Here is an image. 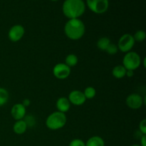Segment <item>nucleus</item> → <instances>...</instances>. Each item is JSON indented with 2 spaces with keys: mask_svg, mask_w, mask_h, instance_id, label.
I'll return each mask as SVG.
<instances>
[{
  "mask_svg": "<svg viewBox=\"0 0 146 146\" xmlns=\"http://www.w3.org/2000/svg\"><path fill=\"white\" fill-rule=\"evenodd\" d=\"M125 103L128 108L133 110H138L145 104V96L143 98L138 94H131L126 98Z\"/></svg>",
  "mask_w": 146,
  "mask_h": 146,
  "instance_id": "7",
  "label": "nucleus"
},
{
  "mask_svg": "<svg viewBox=\"0 0 146 146\" xmlns=\"http://www.w3.org/2000/svg\"><path fill=\"white\" fill-rule=\"evenodd\" d=\"M24 121H25L26 123H27V127H31L32 125H35V118H34V117L32 116V115H26V116L24 117Z\"/></svg>",
  "mask_w": 146,
  "mask_h": 146,
  "instance_id": "22",
  "label": "nucleus"
},
{
  "mask_svg": "<svg viewBox=\"0 0 146 146\" xmlns=\"http://www.w3.org/2000/svg\"><path fill=\"white\" fill-rule=\"evenodd\" d=\"M68 146H86V143L81 139L76 138L70 142Z\"/></svg>",
  "mask_w": 146,
  "mask_h": 146,
  "instance_id": "23",
  "label": "nucleus"
},
{
  "mask_svg": "<svg viewBox=\"0 0 146 146\" xmlns=\"http://www.w3.org/2000/svg\"><path fill=\"white\" fill-rule=\"evenodd\" d=\"M53 74L58 79H66L71 74V68L64 63H59L53 68Z\"/></svg>",
  "mask_w": 146,
  "mask_h": 146,
  "instance_id": "8",
  "label": "nucleus"
},
{
  "mask_svg": "<svg viewBox=\"0 0 146 146\" xmlns=\"http://www.w3.org/2000/svg\"><path fill=\"white\" fill-rule=\"evenodd\" d=\"M86 146H105V142L101 137L94 135L86 141Z\"/></svg>",
  "mask_w": 146,
  "mask_h": 146,
  "instance_id": "15",
  "label": "nucleus"
},
{
  "mask_svg": "<svg viewBox=\"0 0 146 146\" xmlns=\"http://www.w3.org/2000/svg\"><path fill=\"white\" fill-rule=\"evenodd\" d=\"M86 5L92 12L102 14L106 12L109 7L108 0H86Z\"/></svg>",
  "mask_w": 146,
  "mask_h": 146,
  "instance_id": "5",
  "label": "nucleus"
},
{
  "mask_svg": "<svg viewBox=\"0 0 146 146\" xmlns=\"http://www.w3.org/2000/svg\"><path fill=\"white\" fill-rule=\"evenodd\" d=\"M21 104H22V105L27 108V107L29 106H30V104H31V101H30V100L28 99V98H25V99L22 101Z\"/></svg>",
  "mask_w": 146,
  "mask_h": 146,
  "instance_id": "25",
  "label": "nucleus"
},
{
  "mask_svg": "<svg viewBox=\"0 0 146 146\" xmlns=\"http://www.w3.org/2000/svg\"><path fill=\"white\" fill-rule=\"evenodd\" d=\"M139 131L143 135H146V120L143 119L139 123Z\"/></svg>",
  "mask_w": 146,
  "mask_h": 146,
  "instance_id": "24",
  "label": "nucleus"
},
{
  "mask_svg": "<svg viewBox=\"0 0 146 146\" xmlns=\"http://www.w3.org/2000/svg\"><path fill=\"white\" fill-rule=\"evenodd\" d=\"M141 146H146V135H143L141 138Z\"/></svg>",
  "mask_w": 146,
  "mask_h": 146,
  "instance_id": "26",
  "label": "nucleus"
},
{
  "mask_svg": "<svg viewBox=\"0 0 146 146\" xmlns=\"http://www.w3.org/2000/svg\"><path fill=\"white\" fill-rule=\"evenodd\" d=\"M111 43V40H110L109 38L104 36L101 37L98 40L96 45L98 49L101 50V51H106Z\"/></svg>",
  "mask_w": 146,
  "mask_h": 146,
  "instance_id": "16",
  "label": "nucleus"
},
{
  "mask_svg": "<svg viewBox=\"0 0 146 146\" xmlns=\"http://www.w3.org/2000/svg\"><path fill=\"white\" fill-rule=\"evenodd\" d=\"M133 72H134V71H131V70H127L125 76L128 77H129V78H131V77H133L134 76Z\"/></svg>",
  "mask_w": 146,
  "mask_h": 146,
  "instance_id": "27",
  "label": "nucleus"
},
{
  "mask_svg": "<svg viewBox=\"0 0 146 146\" xmlns=\"http://www.w3.org/2000/svg\"><path fill=\"white\" fill-rule=\"evenodd\" d=\"M27 125L24 119L16 121L13 125V131L17 135H22L27 131Z\"/></svg>",
  "mask_w": 146,
  "mask_h": 146,
  "instance_id": "13",
  "label": "nucleus"
},
{
  "mask_svg": "<svg viewBox=\"0 0 146 146\" xmlns=\"http://www.w3.org/2000/svg\"><path fill=\"white\" fill-rule=\"evenodd\" d=\"M131 146H141L139 144H134V145H132Z\"/></svg>",
  "mask_w": 146,
  "mask_h": 146,
  "instance_id": "28",
  "label": "nucleus"
},
{
  "mask_svg": "<svg viewBox=\"0 0 146 146\" xmlns=\"http://www.w3.org/2000/svg\"><path fill=\"white\" fill-rule=\"evenodd\" d=\"M25 34L24 27L21 24H16L11 27L8 32V38L12 42L20 41Z\"/></svg>",
  "mask_w": 146,
  "mask_h": 146,
  "instance_id": "9",
  "label": "nucleus"
},
{
  "mask_svg": "<svg viewBox=\"0 0 146 146\" xmlns=\"http://www.w3.org/2000/svg\"><path fill=\"white\" fill-rule=\"evenodd\" d=\"M68 99L70 104L74 106H81L86 102V98L83 91L79 90H74L68 94Z\"/></svg>",
  "mask_w": 146,
  "mask_h": 146,
  "instance_id": "10",
  "label": "nucleus"
},
{
  "mask_svg": "<svg viewBox=\"0 0 146 146\" xmlns=\"http://www.w3.org/2000/svg\"><path fill=\"white\" fill-rule=\"evenodd\" d=\"M142 60L138 53L135 51H129L126 53L123 58V66L126 70L135 71L141 65Z\"/></svg>",
  "mask_w": 146,
  "mask_h": 146,
  "instance_id": "4",
  "label": "nucleus"
},
{
  "mask_svg": "<svg viewBox=\"0 0 146 146\" xmlns=\"http://www.w3.org/2000/svg\"><path fill=\"white\" fill-rule=\"evenodd\" d=\"M11 114L12 118L15 121L22 120L26 116V114H27V108L21 103L16 104L11 108Z\"/></svg>",
  "mask_w": 146,
  "mask_h": 146,
  "instance_id": "11",
  "label": "nucleus"
},
{
  "mask_svg": "<svg viewBox=\"0 0 146 146\" xmlns=\"http://www.w3.org/2000/svg\"><path fill=\"white\" fill-rule=\"evenodd\" d=\"M56 106L58 111L66 113L69 111L70 108H71V104H70L68 98H66V97H60L56 101Z\"/></svg>",
  "mask_w": 146,
  "mask_h": 146,
  "instance_id": "12",
  "label": "nucleus"
},
{
  "mask_svg": "<svg viewBox=\"0 0 146 146\" xmlns=\"http://www.w3.org/2000/svg\"><path fill=\"white\" fill-rule=\"evenodd\" d=\"M9 94L6 88L0 87V107L5 105L9 101Z\"/></svg>",
  "mask_w": 146,
  "mask_h": 146,
  "instance_id": "18",
  "label": "nucleus"
},
{
  "mask_svg": "<svg viewBox=\"0 0 146 146\" xmlns=\"http://www.w3.org/2000/svg\"><path fill=\"white\" fill-rule=\"evenodd\" d=\"M78 57L76 54H70L66 57L65 58V63L64 64H66L68 67L71 68V67H74L75 66L77 65L78 64Z\"/></svg>",
  "mask_w": 146,
  "mask_h": 146,
  "instance_id": "17",
  "label": "nucleus"
},
{
  "mask_svg": "<svg viewBox=\"0 0 146 146\" xmlns=\"http://www.w3.org/2000/svg\"><path fill=\"white\" fill-rule=\"evenodd\" d=\"M83 93L86 99H92L96 95V91L95 88L92 86L86 87Z\"/></svg>",
  "mask_w": 146,
  "mask_h": 146,
  "instance_id": "19",
  "label": "nucleus"
},
{
  "mask_svg": "<svg viewBox=\"0 0 146 146\" xmlns=\"http://www.w3.org/2000/svg\"><path fill=\"white\" fill-rule=\"evenodd\" d=\"M135 42L133 35L130 34H125L120 37L117 46L119 51L126 54L131 51L135 45Z\"/></svg>",
  "mask_w": 146,
  "mask_h": 146,
  "instance_id": "6",
  "label": "nucleus"
},
{
  "mask_svg": "<svg viewBox=\"0 0 146 146\" xmlns=\"http://www.w3.org/2000/svg\"><path fill=\"white\" fill-rule=\"evenodd\" d=\"M126 71L127 70L123 65L115 66L112 70V75L113 76L114 78L117 79H121L125 76Z\"/></svg>",
  "mask_w": 146,
  "mask_h": 146,
  "instance_id": "14",
  "label": "nucleus"
},
{
  "mask_svg": "<svg viewBox=\"0 0 146 146\" xmlns=\"http://www.w3.org/2000/svg\"><path fill=\"white\" fill-rule=\"evenodd\" d=\"M66 122L67 117L66 114L57 111L51 113L47 117L46 120V125L51 131H57L64 128Z\"/></svg>",
  "mask_w": 146,
  "mask_h": 146,
  "instance_id": "3",
  "label": "nucleus"
},
{
  "mask_svg": "<svg viewBox=\"0 0 146 146\" xmlns=\"http://www.w3.org/2000/svg\"><path fill=\"white\" fill-rule=\"evenodd\" d=\"M106 51L109 55H115V54H117V52L118 51V46H117L116 44L111 43L110 45L108 46V48H106Z\"/></svg>",
  "mask_w": 146,
  "mask_h": 146,
  "instance_id": "21",
  "label": "nucleus"
},
{
  "mask_svg": "<svg viewBox=\"0 0 146 146\" xmlns=\"http://www.w3.org/2000/svg\"><path fill=\"white\" fill-rule=\"evenodd\" d=\"M51 1H58V0H51Z\"/></svg>",
  "mask_w": 146,
  "mask_h": 146,
  "instance_id": "29",
  "label": "nucleus"
},
{
  "mask_svg": "<svg viewBox=\"0 0 146 146\" xmlns=\"http://www.w3.org/2000/svg\"><path fill=\"white\" fill-rule=\"evenodd\" d=\"M133 36L134 40L135 41H138V42H142L146 38V34L144 31L143 30H138L135 33L134 35H133Z\"/></svg>",
  "mask_w": 146,
  "mask_h": 146,
  "instance_id": "20",
  "label": "nucleus"
},
{
  "mask_svg": "<svg viewBox=\"0 0 146 146\" xmlns=\"http://www.w3.org/2000/svg\"><path fill=\"white\" fill-rule=\"evenodd\" d=\"M86 31L84 23L80 19H71L64 26V34L73 41L79 40L84 36Z\"/></svg>",
  "mask_w": 146,
  "mask_h": 146,
  "instance_id": "2",
  "label": "nucleus"
},
{
  "mask_svg": "<svg viewBox=\"0 0 146 146\" xmlns=\"http://www.w3.org/2000/svg\"><path fill=\"white\" fill-rule=\"evenodd\" d=\"M86 11V4L84 0H65L62 5V11L69 19H79Z\"/></svg>",
  "mask_w": 146,
  "mask_h": 146,
  "instance_id": "1",
  "label": "nucleus"
}]
</instances>
